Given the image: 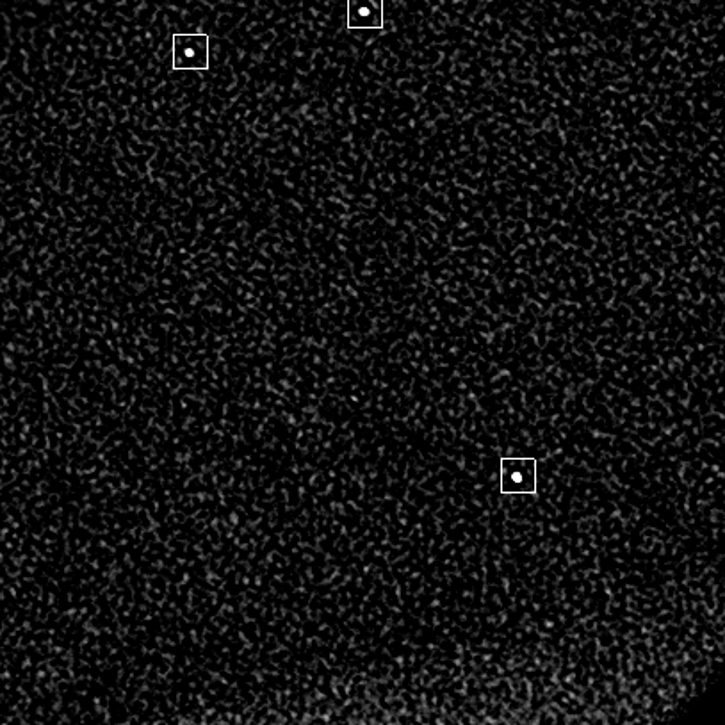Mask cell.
<instances>
[{
    "label": "cell",
    "mask_w": 725,
    "mask_h": 725,
    "mask_svg": "<svg viewBox=\"0 0 725 725\" xmlns=\"http://www.w3.org/2000/svg\"><path fill=\"white\" fill-rule=\"evenodd\" d=\"M173 68L175 70H207L209 68V36L207 34H175L173 36Z\"/></svg>",
    "instance_id": "6da1fadb"
},
{
    "label": "cell",
    "mask_w": 725,
    "mask_h": 725,
    "mask_svg": "<svg viewBox=\"0 0 725 725\" xmlns=\"http://www.w3.org/2000/svg\"><path fill=\"white\" fill-rule=\"evenodd\" d=\"M383 25V0H348L350 29H380Z\"/></svg>",
    "instance_id": "3957f363"
},
{
    "label": "cell",
    "mask_w": 725,
    "mask_h": 725,
    "mask_svg": "<svg viewBox=\"0 0 725 725\" xmlns=\"http://www.w3.org/2000/svg\"><path fill=\"white\" fill-rule=\"evenodd\" d=\"M537 464L533 458H503L501 460V490L505 494H533Z\"/></svg>",
    "instance_id": "7a4b0ae2"
}]
</instances>
